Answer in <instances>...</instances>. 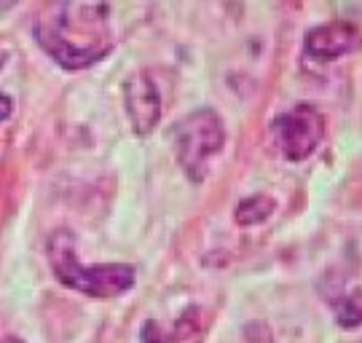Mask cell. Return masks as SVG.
Wrapping results in <instances>:
<instances>
[{
    "label": "cell",
    "mask_w": 362,
    "mask_h": 343,
    "mask_svg": "<svg viewBox=\"0 0 362 343\" xmlns=\"http://www.w3.org/2000/svg\"><path fill=\"white\" fill-rule=\"evenodd\" d=\"M226 145V127L223 118L209 107L185 115L175 127V153L185 178L202 182L209 172V161Z\"/></svg>",
    "instance_id": "3957f363"
},
{
    "label": "cell",
    "mask_w": 362,
    "mask_h": 343,
    "mask_svg": "<svg viewBox=\"0 0 362 343\" xmlns=\"http://www.w3.org/2000/svg\"><path fill=\"white\" fill-rule=\"evenodd\" d=\"M46 252H49L54 277L65 287L89 295V298H116V295L132 290V284H134V268L127 263L83 266L76 257L73 233L65 228L54 231L49 236Z\"/></svg>",
    "instance_id": "7a4b0ae2"
},
{
    "label": "cell",
    "mask_w": 362,
    "mask_h": 343,
    "mask_svg": "<svg viewBox=\"0 0 362 343\" xmlns=\"http://www.w3.org/2000/svg\"><path fill=\"white\" fill-rule=\"evenodd\" d=\"M33 33L40 49L65 70L91 67L113 49L105 3L49 0L35 16Z\"/></svg>",
    "instance_id": "6da1fadb"
},
{
    "label": "cell",
    "mask_w": 362,
    "mask_h": 343,
    "mask_svg": "<svg viewBox=\"0 0 362 343\" xmlns=\"http://www.w3.org/2000/svg\"><path fill=\"white\" fill-rule=\"evenodd\" d=\"M124 105L129 124L137 134H151L161 121V94L156 89L151 73H134L124 86Z\"/></svg>",
    "instance_id": "8992f818"
},
{
    "label": "cell",
    "mask_w": 362,
    "mask_h": 343,
    "mask_svg": "<svg viewBox=\"0 0 362 343\" xmlns=\"http://www.w3.org/2000/svg\"><path fill=\"white\" fill-rule=\"evenodd\" d=\"M140 343H175L172 335H164V330L156 322H145L140 332Z\"/></svg>",
    "instance_id": "30bf717a"
},
{
    "label": "cell",
    "mask_w": 362,
    "mask_h": 343,
    "mask_svg": "<svg viewBox=\"0 0 362 343\" xmlns=\"http://www.w3.org/2000/svg\"><path fill=\"white\" fill-rule=\"evenodd\" d=\"M0 343H22V341H19V338H11V335H8V338H3Z\"/></svg>",
    "instance_id": "4fadbf2b"
},
{
    "label": "cell",
    "mask_w": 362,
    "mask_h": 343,
    "mask_svg": "<svg viewBox=\"0 0 362 343\" xmlns=\"http://www.w3.org/2000/svg\"><path fill=\"white\" fill-rule=\"evenodd\" d=\"M333 311L341 327H360L362 325V287H354L351 293L341 295L338 301H333Z\"/></svg>",
    "instance_id": "ba28073f"
},
{
    "label": "cell",
    "mask_w": 362,
    "mask_h": 343,
    "mask_svg": "<svg viewBox=\"0 0 362 343\" xmlns=\"http://www.w3.org/2000/svg\"><path fill=\"white\" fill-rule=\"evenodd\" d=\"M325 134V118L314 105H296L274 121V140L287 161H303L317 151Z\"/></svg>",
    "instance_id": "277c9868"
},
{
    "label": "cell",
    "mask_w": 362,
    "mask_h": 343,
    "mask_svg": "<svg viewBox=\"0 0 362 343\" xmlns=\"http://www.w3.org/2000/svg\"><path fill=\"white\" fill-rule=\"evenodd\" d=\"M274 209H276V202H274L272 196L255 193V196H247L245 202L236 204L233 220H236V226L250 228V226H258V223H263V220H269V217L274 215Z\"/></svg>",
    "instance_id": "52a82bcc"
},
{
    "label": "cell",
    "mask_w": 362,
    "mask_h": 343,
    "mask_svg": "<svg viewBox=\"0 0 362 343\" xmlns=\"http://www.w3.org/2000/svg\"><path fill=\"white\" fill-rule=\"evenodd\" d=\"M6 59H8V54H6V51H0V70H3V64H6Z\"/></svg>",
    "instance_id": "7c38bea8"
},
{
    "label": "cell",
    "mask_w": 362,
    "mask_h": 343,
    "mask_svg": "<svg viewBox=\"0 0 362 343\" xmlns=\"http://www.w3.org/2000/svg\"><path fill=\"white\" fill-rule=\"evenodd\" d=\"M196 330H199V311H196V308H188V311L175 322V335H172V338H175V341H185V338H191Z\"/></svg>",
    "instance_id": "9c48e42d"
},
{
    "label": "cell",
    "mask_w": 362,
    "mask_h": 343,
    "mask_svg": "<svg viewBox=\"0 0 362 343\" xmlns=\"http://www.w3.org/2000/svg\"><path fill=\"white\" fill-rule=\"evenodd\" d=\"M13 110V102L11 97H6V94H0V121H6Z\"/></svg>",
    "instance_id": "8fae6325"
},
{
    "label": "cell",
    "mask_w": 362,
    "mask_h": 343,
    "mask_svg": "<svg viewBox=\"0 0 362 343\" xmlns=\"http://www.w3.org/2000/svg\"><path fill=\"white\" fill-rule=\"evenodd\" d=\"M360 49L362 30L354 22H330V25L314 27L303 40L306 57L317 59V62H333V59H341Z\"/></svg>",
    "instance_id": "5b68a950"
}]
</instances>
